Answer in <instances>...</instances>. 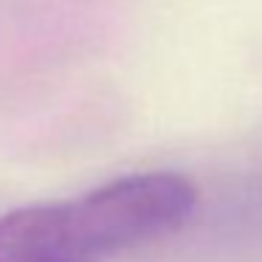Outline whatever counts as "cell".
Segmentation results:
<instances>
[{"instance_id":"obj_1","label":"cell","mask_w":262,"mask_h":262,"mask_svg":"<svg viewBox=\"0 0 262 262\" xmlns=\"http://www.w3.org/2000/svg\"><path fill=\"white\" fill-rule=\"evenodd\" d=\"M200 192L181 172L124 175L62 203L0 217V262H99L181 231Z\"/></svg>"}]
</instances>
